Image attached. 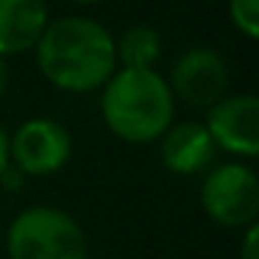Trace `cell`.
<instances>
[{
    "instance_id": "obj_1",
    "label": "cell",
    "mask_w": 259,
    "mask_h": 259,
    "mask_svg": "<svg viewBox=\"0 0 259 259\" xmlns=\"http://www.w3.org/2000/svg\"><path fill=\"white\" fill-rule=\"evenodd\" d=\"M36 64L64 92H92L114 75V36L92 17H59L36 42Z\"/></svg>"
},
{
    "instance_id": "obj_2",
    "label": "cell",
    "mask_w": 259,
    "mask_h": 259,
    "mask_svg": "<svg viewBox=\"0 0 259 259\" xmlns=\"http://www.w3.org/2000/svg\"><path fill=\"white\" fill-rule=\"evenodd\" d=\"M101 112L112 134L125 142H153L173 125L176 101L156 70H117L103 84Z\"/></svg>"
},
{
    "instance_id": "obj_3",
    "label": "cell",
    "mask_w": 259,
    "mask_h": 259,
    "mask_svg": "<svg viewBox=\"0 0 259 259\" xmlns=\"http://www.w3.org/2000/svg\"><path fill=\"white\" fill-rule=\"evenodd\" d=\"M9 259H87V237L59 206H28L9 223Z\"/></svg>"
},
{
    "instance_id": "obj_4",
    "label": "cell",
    "mask_w": 259,
    "mask_h": 259,
    "mask_svg": "<svg viewBox=\"0 0 259 259\" xmlns=\"http://www.w3.org/2000/svg\"><path fill=\"white\" fill-rule=\"evenodd\" d=\"M201 206L214 223L240 229L256 223L259 181L248 164L226 162L206 173L201 187Z\"/></svg>"
},
{
    "instance_id": "obj_5",
    "label": "cell",
    "mask_w": 259,
    "mask_h": 259,
    "mask_svg": "<svg viewBox=\"0 0 259 259\" xmlns=\"http://www.w3.org/2000/svg\"><path fill=\"white\" fill-rule=\"evenodd\" d=\"M12 164L25 176H51L70 162L73 140L53 117H31L9 137Z\"/></svg>"
},
{
    "instance_id": "obj_6",
    "label": "cell",
    "mask_w": 259,
    "mask_h": 259,
    "mask_svg": "<svg viewBox=\"0 0 259 259\" xmlns=\"http://www.w3.org/2000/svg\"><path fill=\"white\" fill-rule=\"evenodd\" d=\"M173 98H181L190 106H214L229 87V64L218 48L192 45L179 53L170 67L167 81Z\"/></svg>"
},
{
    "instance_id": "obj_7",
    "label": "cell",
    "mask_w": 259,
    "mask_h": 259,
    "mask_svg": "<svg viewBox=\"0 0 259 259\" xmlns=\"http://www.w3.org/2000/svg\"><path fill=\"white\" fill-rule=\"evenodd\" d=\"M206 131L218 148L237 156H256L259 151V101L253 92L223 95L206 112Z\"/></svg>"
},
{
    "instance_id": "obj_8",
    "label": "cell",
    "mask_w": 259,
    "mask_h": 259,
    "mask_svg": "<svg viewBox=\"0 0 259 259\" xmlns=\"http://www.w3.org/2000/svg\"><path fill=\"white\" fill-rule=\"evenodd\" d=\"M159 140H162L159 142L162 164L170 173H179V176H192L206 170L214 159V151H218L206 125L195 123V120L170 125Z\"/></svg>"
},
{
    "instance_id": "obj_9",
    "label": "cell",
    "mask_w": 259,
    "mask_h": 259,
    "mask_svg": "<svg viewBox=\"0 0 259 259\" xmlns=\"http://www.w3.org/2000/svg\"><path fill=\"white\" fill-rule=\"evenodd\" d=\"M48 23L45 0H0V56L36 48Z\"/></svg>"
},
{
    "instance_id": "obj_10",
    "label": "cell",
    "mask_w": 259,
    "mask_h": 259,
    "mask_svg": "<svg viewBox=\"0 0 259 259\" xmlns=\"http://www.w3.org/2000/svg\"><path fill=\"white\" fill-rule=\"evenodd\" d=\"M162 53V36L153 25L137 23L114 39V56L125 70H151Z\"/></svg>"
},
{
    "instance_id": "obj_11",
    "label": "cell",
    "mask_w": 259,
    "mask_h": 259,
    "mask_svg": "<svg viewBox=\"0 0 259 259\" xmlns=\"http://www.w3.org/2000/svg\"><path fill=\"white\" fill-rule=\"evenodd\" d=\"M229 17L248 39L259 36V0H229Z\"/></svg>"
},
{
    "instance_id": "obj_12",
    "label": "cell",
    "mask_w": 259,
    "mask_h": 259,
    "mask_svg": "<svg viewBox=\"0 0 259 259\" xmlns=\"http://www.w3.org/2000/svg\"><path fill=\"white\" fill-rule=\"evenodd\" d=\"M25 179H28V176H25L23 170H17L12 162L0 170V184H3V190H9V192L23 190V187H25Z\"/></svg>"
},
{
    "instance_id": "obj_13",
    "label": "cell",
    "mask_w": 259,
    "mask_h": 259,
    "mask_svg": "<svg viewBox=\"0 0 259 259\" xmlns=\"http://www.w3.org/2000/svg\"><path fill=\"white\" fill-rule=\"evenodd\" d=\"M256 240H259V226H256V223L245 226V237H242L240 259H259V253H256Z\"/></svg>"
},
{
    "instance_id": "obj_14",
    "label": "cell",
    "mask_w": 259,
    "mask_h": 259,
    "mask_svg": "<svg viewBox=\"0 0 259 259\" xmlns=\"http://www.w3.org/2000/svg\"><path fill=\"white\" fill-rule=\"evenodd\" d=\"M9 162H12V153H9V134H6V128L0 125V170L6 167Z\"/></svg>"
},
{
    "instance_id": "obj_15",
    "label": "cell",
    "mask_w": 259,
    "mask_h": 259,
    "mask_svg": "<svg viewBox=\"0 0 259 259\" xmlns=\"http://www.w3.org/2000/svg\"><path fill=\"white\" fill-rule=\"evenodd\" d=\"M6 87H9V64H6V59L0 56V95L6 92Z\"/></svg>"
},
{
    "instance_id": "obj_16",
    "label": "cell",
    "mask_w": 259,
    "mask_h": 259,
    "mask_svg": "<svg viewBox=\"0 0 259 259\" xmlns=\"http://www.w3.org/2000/svg\"><path fill=\"white\" fill-rule=\"evenodd\" d=\"M73 3H98V0H73Z\"/></svg>"
}]
</instances>
